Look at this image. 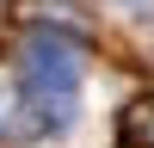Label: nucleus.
<instances>
[{
    "instance_id": "obj_1",
    "label": "nucleus",
    "mask_w": 154,
    "mask_h": 148,
    "mask_svg": "<svg viewBox=\"0 0 154 148\" xmlns=\"http://www.w3.org/2000/svg\"><path fill=\"white\" fill-rule=\"evenodd\" d=\"M25 93H31L37 117L56 130V123L74 117V105H80V37H56V31H31L25 37Z\"/></svg>"
},
{
    "instance_id": "obj_2",
    "label": "nucleus",
    "mask_w": 154,
    "mask_h": 148,
    "mask_svg": "<svg viewBox=\"0 0 154 148\" xmlns=\"http://www.w3.org/2000/svg\"><path fill=\"white\" fill-rule=\"evenodd\" d=\"M12 19H19L25 31L62 25V37H86V31H93V6H86V0H19Z\"/></svg>"
},
{
    "instance_id": "obj_3",
    "label": "nucleus",
    "mask_w": 154,
    "mask_h": 148,
    "mask_svg": "<svg viewBox=\"0 0 154 148\" xmlns=\"http://www.w3.org/2000/svg\"><path fill=\"white\" fill-rule=\"evenodd\" d=\"M49 123L37 117V105H31V93L25 86H6L0 80V136H12V142H31V136H43Z\"/></svg>"
},
{
    "instance_id": "obj_4",
    "label": "nucleus",
    "mask_w": 154,
    "mask_h": 148,
    "mask_svg": "<svg viewBox=\"0 0 154 148\" xmlns=\"http://www.w3.org/2000/svg\"><path fill=\"white\" fill-rule=\"evenodd\" d=\"M117 148H154V86H142V93L123 105V117H117Z\"/></svg>"
},
{
    "instance_id": "obj_5",
    "label": "nucleus",
    "mask_w": 154,
    "mask_h": 148,
    "mask_svg": "<svg viewBox=\"0 0 154 148\" xmlns=\"http://www.w3.org/2000/svg\"><path fill=\"white\" fill-rule=\"evenodd\" d=\"M0 6H6V0H0Z\"/></svg>"
}]
</instances>
